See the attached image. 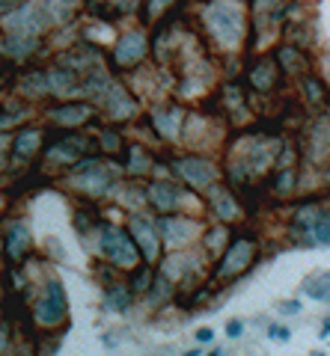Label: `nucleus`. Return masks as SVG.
I'll list each match as a JSON object with an SVG mask.
<instances>
[{
  "mask_svg": "<svg viewBox=\"0 0 330 356\" xmlns=\"http://www.w3.org/2000/svg\"><path fill=\"white\" fill-rule=\"evenodd\" d=\"M81 170H86L90 175H74V184H78V187H86L90 193H104L107 191V172L95 161L81 163Z\"/></svg>",
  "mask_w": 330,
  "mask_h": 356,
  "instance_id": "obj_9",
  "label": "nucleus"
},
{
  "mask_svg": "<svg viewBox=\"0 0 330 356\" xmlns=\"http://www.w3.org/2000/svg\"><path fill=\"white\" fill-rule=\"evenodd\" d=\"M268 339L280 341V344H289V341H292V330L283 327V324H271V327H268Z\"/></svg>",
  "mask_w": 330,
  "mask_h": 356,
  "instance_id": "obj_27",
  "label": "nucleus"
},
{
  "mask_svg": "<svg viewBox=\"0 0 330 356\" xmlns=\"http://www.w3.org/2000/svg\"><path fill=\"white\" fill-rule=\"evenodd\" d=\"M310 243H315V247H330V208H322V211H318Z\"/></svg>",
  "mask_w": 330,
  "mask_h": 356,
  "instance_id": "obj_18",
  "label": "nucleus"
},
{
  "mask_svg": "<svg viewBox=\"0 0 330 356\" xmlns=\"http://www.w3.org/2000/svg\"><path fill=\"white\" fill-rule=\"evenodd\" d=\"M158 226H161L164 235H167L170 243H179V241L184 243V241L196 238V232H200V226H196L194 220H164Z\"/></svg>",
  "mask_w": 330,
  "mask_h": 356,
  "instance_id": "obj_10",
  "label": "nucleus"
},
{
  "mask_svg": "<svg viewBox=\"0 0 330 356\" xmlns=\"http://www.w3.org/2000/svg\"><path fill=\"white\" fill-rule=\"evenodd\" d=\"M149 199H152V205H158L161 211L175 208L179 202H184V196L175 191V187H170V184H155V187L149 191Z\"/></svg>",
  "mask_w": 330,
  "mask_h": 356,
  "instance_id": "obj_16",
  "label": "nucleus"
},
{
  "mask_svg": "<svg viewBox=\"0 0 330 356\" xmlns=\"http://www.w3.org/2000/svg\"><path fill=\"white\" fill-rule=\"evenodd\" d=\"M0 3H6V0H0Z\"/></svg>",
  "mask_w": 330,
  "mask_h": 356,
  "instance_id": "obj_40",
  "label": "nucleus"
},
{
  "mask_svg": "<svg viewBox=\"0 0 330 356\" xmlns=\"http://www.w3.org/2000/svg\"><path fill=\"white\" fill-rule=\"evenodd\" d=\"M39 146V134L36 131H24L21 137L15 140V152L21 154V158H27V154H33V149Z\"/></svg>",
  "mask_w": 330,
  "mask_h": 356,
  "instance_id": "obj_25",
  "label": "nucleus"
},
{
  "mask_svg": "<svg viewBox=\"0 0 330 356\" xmlns=\"http://www.w3.org/2000/svg\"><path fill=\"white\" fill-rule=\"evenodd\" d=\"M280 65L285 72H292V74H298L304 69V57H301V51L298 48H283L280 51Z\"/></svg>",
  "mask_w": 330,
  "mask_h": 356,
  "instance_id": "obj_20",
  "label": "nucleus"
},
{
  "mask_svg": "<svg viewBox=\"0 0 330 356\" xmlns=\"http://www.w3.org/2000/svg\"><path fill=\"white\" fill-rule=\"evenodd\" d=\"M214 208H217V214L223 217V220L238 217V205H235V199H233V196H226V193H214Z\"/></svg>",
  "mask_w": 330,
  "mask_h": 356,
  "instance_id": "obj_22",
  "label": "nucleus"
},
{
  "mask_svg": "<svg viewBox=\"0 0 330 356\" xmlns=\"http://www.w3.org/2000/svg\"><path fill=\"white\" fill-rule=\"evenodd\" d=\"M250 259H253V243H250V241H238V243H233V247H229L226 259H223V264H220L217 273H220V276H238L241 270H247Z\"/></svg>",
  "mask_w": 330,
  "mask_h": 356,
  "instance_id": "obj_6",
  "label": "nucleus"
},
{
  "mask_svg": "<svg viewBox=\"0 0 330 356\" xmlns=\"http://www.w3.org/2000/svg\"><path fill=\"white\" fill-rule=\"evenodd\" d=\"M146 166H149V161L143 158L140 152H134V154H131V172H146Z\"/></svg>",
  "mask_w": 330,
  "mask_h": 356,
  "instance_id": "obj_30",
  "label": "nucleus"
},
{
  "mask_svg": "<svg viewBox=\"0 0 330 356\" xmlns=\"http://www.w3.org/2000/svg\"><path fill=\"white\" fill-rule=\"evenodd\" d=\"M104 146H107V149H113V146H116V137H110V134H107V137H104Z\"/></svg>",
  "mask_w": 330,
  "mask_h": 356,
  "instance_id": "obj_36",
  "label": "nucleus"
},
{
  "mask_svg": "<svg viewBox=\"0 0 330 356\" xmlns=\"http://www.w3.org/2000/svg\"><path fill=\"white\" fill-rule=\"evenodd\" d=\"M51 21H54V15H51V6L45 0H30L27 6H21L13 15L3 18V27L13 33V36H33V33L45 30Z\"/></svg>",
  "mask_w": 330,
  "mask_h": 356,
  "instance_id": "obj_2",
  "label": "nucleus"
},
{
  "mask_svg": "<svg viewBox=\"0 0 330 356\" xmlns=\"http://www.w3.org/2000/svg\"><path fill=\"white\" fill-rule=\"evenodd\" d=\"M304 92H306V98H310L313 107H324L327 89H324V83L318 81V77H306V81H304Z\"/></svg>",
  "mask_w": 330,
  "mask_h": 356,
  "instance_id": "obj_19",
  "label": "nucleus"
},
{
  "mask_svg": "<svg viewBox=\"0 0 330 356\" xmlns=\"http://www.w3.org/2000/svg\"><path fill=\"white\" fill-rule=\"evenodd\" d=\"M0 205H3V199H0Z\"/></svg>",
  "mask_w": 330,
  "mask_h": 356,
  "instance_id": "obj_39",
  "label": "nucleus"
},
{
  "mask_svg": "<svg viewBox=\"0 0 330 356\" xmlns=\"http://www.w3.org/2000/svg\"><path fill=\"white\" fill-rule=\"evenodd\" d=\"M33 48H36V39L33 36H13L6 42V51L15 54V57H24V54H30Z\"/></svg>",
  "mask_w": 330,
  "mask_h": 356,
  "instance_id": "obj_23",
  "label": "nucleus"
},
{
  "mask_svg": "<svg viewBox=\"0 0 330 356\" xmlns=\"http://www.w3.org/2000/svg\"><path fill=\"white\" fill-rule=\"evenodd\" d=\"M196 339H200V341H212V339H214V332L205 327V330H200V332H196Z\"/></svg>",
  "mask_w": 330,
  "mask_h": 356,
  "instance_id": "obj_34",
  "label": "nucleus"
},
{
  "mask_svg": "<svg viewBox=\"0 0 330 356\" xmlns=\"http://www.w3.org/2000/svg\"><path fill=\"white\" fill-rule=\"evenodd\" d=\"M143 54H146V39H143V33H128L116 48V63H134L143 57Z\"/></svg>",
  "mask_w": 330,
  "mask_h": 356,
  "instance_id": "obj_11",
  "label": "nucleus"
},
{
  "mask_svg": "<svg viewBox=\"0 0 330 356\" xmlns=\"http://www.w3.org/2000/svg\"><path fill=\"white\" fill-rule=\"evenodd\" d=\"M104 102H107V110H110V116H113V119H125V116H131L137 110L134 102H131V98L116 83L110 86V92L104 95Z\"/></svg>",
  "mask_w": 330,
  "mask_h": 356,
  "instance_id": "obj_12",
  "label": "nucleus"
},
{
  "mask_svg": "<svg viewBox=\"0 0 330 356\" xmlns=\"http://www.w3.org/2000/svg\"><path fill=\"white\" fill-rule=\"evenodd\" d=\"M6 250L13 259H21V255L30 250V229L24 222H13V229H9V235H6Z\"/></svg>",
  "mask_w": 330,
  "mask_h": 356,
  "instance_id": "obj_14",
  "label": "nucleus"
},
{
  "mask_svg": "<svg viewBox=\"0 0 330 356\" xmlns=\"http://www.w3.org/2000/svg\"><path fill=\"white\" fill-rule=\"evenodd\" d=\"M131 232H134L143 255H146V259H155L158 255V226H152L146 217H134L131 220Z\"/></svg>",
  "mask_w": 330,
  "mask_h": 356,
  "instance_id": "obj_7",
  "label": "nucleus"
},
{
  "mask_svg": "<svg viewBox=\"0 0 330 356\" xmlns=\"http://www.w3.org/2000/svg\"><path fill=\"white\" fill-rule=\"evenodd\" d=\"M301 294L310 300H327L330 303V273H313L301 282Z\"/></svg>",
  "mask_w": 330,
  "mask_h": 356,
  "instance_id": "obj_13",
  "label": "nucleus"
},
{
  "mask_svg": "<svg viewBox=\"0 0 330 356\" xmlns=\"http://www.w3.org/2000/svg\"><path fill=\"white\" fill-rule=\"evenodd\" d=\"M155 125H158V131L164 134L167 140H175L179 137V125H182V110H161V107H155Z\"/></svg>",
  "mask_w": 330,
  "mask_h": 356,
  "instance_id": "obj_15",
  "label": "nucleus"
},
{
  "mask_svg": "<svg viewBox=\"0 0 330 356\" xmlns=\"http://www.w3.org/2000/svg\"><path fill=\"white\" fill-rule=\"evenodd\" d=\"M13 122H15V116H6V119H0V128H3V125H13Z\"/></svg>",
  "mask_w": 330,
  "mask_h": 356,
  "instance_id": "obj_37",
  "label": "nucleus"
},
{
  "mask_svg": "<svg viewBox=\"0 0 330 356\" xmlns=\"http://www.w3.org/2000/svg\"><path fill=\"white\" fill-rule=\"evenodd\" d=\"M330 154V116L315 119V125L310 131V158L322 161Z\"/></svg>",
  "mask_w": 330,
  "mask_h": 356,
  "instance_id": "obj_8",
  "label": "nucleus"
},
{
  "mask_svg": "<svg viewBox=\"0 0 330 356\" xmlns=\"http://www.w3.org/2000/svg\"><path fill=\"white\" fill-rule=\"evenodd\" d=\"M205 24L220 44L235 48L241 36H244V9H241L235 0H214V3L205 9Z\"/></svg>",
  "mask_w": 330,
  "mask_h": 356,
  "instance_id": "obj_1",
  "label": "nucleus"
},
{
  "mask_svg": "<svg viewBox=\"0 0 330 356\" xmlns=\"http://www.w3.org/2000/svg\"><path fill=\"white\" fill-rule=\"evenodd\" d=\"M78 3V0H51V15H54V21H60V18H65L72 13V6Z\"/></svg>",
  "mask_w": 330,
  "mask_h": 356,
  "instance_id": "obj_26",
  "label": "nucleus"
},
{
  "mask_svg": "<svg viewBox=\"0 0 330 356\" xmlns=\"http://www.w3.org/2000/svg\"><path fill=\"white\" fill-rule=\"evenodd\" d=\"M149 3H152V13H158V9H164L170 0H149Z\"/></svg>",
  "mask_w": 330,
  "mask_h": 356,
  "instance_id": "obj_35",
  "label": "nucleus"
},
{
  "mask_svg": "<svg viewBox=\"0 0 330 356\" xmlns=\"http://www.w3.org/2000/svg\"><path fill=\"white\" fill-rule=\"evenodd\" d=\"M65 309H69V303H65V288L60 280H51L45 288V297L39 300V309H36L39 324H45V327L60 324L65 318Z\"/></svg>",
  "mask_w": 330,
  "mask_h": 356,
  "instance_id": "obj_3",
  "label": "nucleus"
},
{
  "mask_svg": "<svg viewBox=\"0 0 330 356\" xmlns=\"http://www.w3.org/2000/svg\"><path fill=\"white\" fill-rule=\"evenodd\" d=\"M102 252L107 255L110 261L123 264V267H131L137 261V252H134V243H131L119 229H104L102 235Z\"/></svg>",
  "mask_w": 330,
  "mask_h": 356,
  "instance_id": "obj_4",
  "label": "nucleus"
},
{
  "mask_svg": "<svg viewBox=\"0 0 330 356\" xmlns=\"http://www.w3.org/2000/svg\"><path fill=\"white\" fill-rule=\"evenodd\" d=\"M292 187H294V172L292 170H283L280 172V181H277V191L285 193V191H292Z\"/></svg>",
  "mask_w": 330,
  "mask_h": 356,
  "instance_id": "obj_29",
  "label": "nucleus"
},
{
  "mask_svg": "<svg viewBox=\"0 0 330 356\" xmlns=\"http://www.w3.org/2000/svg\"><path fill=\"white\" fill-rule=\"evenodd\" d=\"M277 312L280 315H301V300H280Z\"/></svg>",
  "mask_w": 330,
  "mask_h": 356,
  "instance_id": "obj_28",
  "label": "nucleus"
},
{
  "mask_svg": "<svg viewBox=\"0 0 330 356\" xmlns=\"http://www.w3.org/2000/svg\"><path fill=\"white\" fill-rule=\"evenodd\" d=\"M223 235H226V229H217L214 235H208V243H212V247H220V241H223Z\"/></svg>",
  "mask_w": 330,
  "mask_h": 356,
  "instance_id": "obj_32",
  "label": "nucleus"
},
{
  "mask_svg": "<svg viewBox=\"0 0 330 356\" xmlns=\"http://www.w3.org/2000/svg\"><path fill=\"white\" fill-rule=\"evenodd\" d=\"M318 339H322V341H324V339H330V315L322 321V330H318Z\"/></svg>",
  "mask_w": 330,
  "mask_h": 356,
  "instance_id": "obj_33",
  "label": "nucleus"
},
{
  "mask_svg": "<svg viewBox=\"0 0 330 356\" xmlns=\"http://www.w3.org/2000/svg\"><path fill=\"white\" fill-rule=\"evenodd\" d=\"M250 81H253V86H256V89H262V92H268V89H271L274 83H277V65H274L271 60L259 63L256 69H253Z\"/></svg>",
  "mask_w": 330,
  "mask_h": 356,
  "instance_id": "obj_17",
  "label": "nucleus"
},
{
  "mask_svg": "<svg viewBox=\"0 0 330 356\" xmlns=\"http://www.w3.org/2000/svg\"><path fill=\"white\" fill-rule=\"evenodd\" d=\"M86 113H90V107H63V110H54V119L57 122H65V125H74V122H84Z\"/></svg>",
  "mask_w": 330,
  "mask_h": 356,
  "instance_id": "obj_21",
  "label": "nucleus"
},
{
  "mask_svg": "<svg viewBox=\"0 0 330 356\" xmlns=\"http://www.w3.org/2000/svg\"><path fill=\"white\" fill-rule=\"evenodd\" d=\"M104 303H107V309H113V312H125L128 303H131V297H128L125 288H110Z\"/></svg>",
  "mask_w": 330,
  "mask_h": 356,
  "instance_id": "obj_24",
  "label": "nucleus"
},
{
  "mask_svg": "<svg viewBox=\"0 0 330 356\" xmlns=\"http://www.w3.org/2000/svg\"><path fill=\"white\" fill-rule=\"evenodd\" d=\"M0 350H6V332H0Z\"/></svg>",
  "mask_w": 330,
  "mask_h": 356,
  "instance_id": "obj_38",
  "label": "nucleus"
},
{
  "mask_svg": "<svg viewBox=\"0 0 330 356\" xmlns=\"http://www.w3.org/2000/svg\"><path fill=\"white\" fill-rule=\"evenodd\" d=\"M175 170H179L188 181L194 184V187H208L217 178V170L212 163H205V161H200V158H184V161H179L175 163Z\"/></svg>",
  "mask_w": 330,
  "mask_h": 356,
  "instance_id": "obj_5",
  "label": "nucleus"
},
{
  "mask_svg": "<svg viewBox=\"0 0 330 356\" xmlns=\"http://www.w3.org/2000/svg\"><path fill=\"white\" fill-rule=\"evenodd\" d=\"M241 332H244V324H241V321H233V324L226 327V336H233V339H238Z\"/></svg>",
  "mask_w": 330,
  "mask_h": 356,
  "instance_id": "obj_31",
  "label": "nucleus"
}]
</instances>
